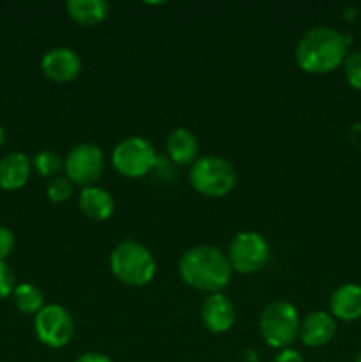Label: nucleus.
<instances>
[{
  "label": "nucleus",
  "mask_w": 361,
  "mask_h": 362,
  "mask_svg": "<svg viewBox=\"0 0 361 362\" xmlns=\"http://www.w3.org/2000/svg\"><path fill=\"white\" fill-rule=\"evenodd\" d=\"M350 37L336 28L322 25L301 35L294 49V59L308 74H326L340 67L349 55Z\"/></svg>",
  "instance_id": "nucleus-1"
},
{
  "label": "nucleus",
  "mask_w": 361,
  "mask_h": 362,
  "mask_svg": "<svg viewBox=\"0 0 361 362\" xmlns=\"http://www.w3.org/2000/svg\"><path fill=\"white\" fill-rule=\"evenodd\" d=\"M232 272L227 253L209 244L190 247L179 260L180 279L191 288L209 296L222 292L230 283Z\"/></svg>",
  "instance_id": "nucleus-2"
},
{
  "label": "nucleus",
  "mask_w": 361,
  "mask_h": 362,
  "mask_svg": "<svg viewBox=\"0 0 361 362\" xmlns=\"http://www.w3.org/2000/svg\"><path fill=\"white\" fill-rule=\"evenodd\" d=\"M110 271L124 285L145 286L154 279L156 260L144 244L124 239L110 255Z\"/></svg>",
  "instance_id": "nucleus-3"
},
{
  "label": "nucleus",
  "mask_w": 361,
  "mask_h": 362,
  "mask_svg": "<svg viewBox=\"0 0 361 362\" xmlns=\"http://www.w3.org/2000/svg\"><path fill=\"white\" fill-rule=\"evenodd\" d=\"M301 318L297 308L289 300H275L262 310L258 329L265 345L271 349H290L299 338Z\"/></svg>",
  "instance_id": "nucleus-4"
},
{
  "label": "nucleus",
  "mask_w": 361,
  "mask_h": 362,
  "mask_svg": "<svg viewBox=\"0 0 361 362\" xmlns=\"http://www.w3.org/2000/svg\"><path fill=\"white\" fill-rule=\"evenodd\" d=\"M191 187L207 198H223L236 187L237 172L234 165L219 156H202L188 173Z\"/></svg>",
  "instance_id": "nucleus-5"
},
{
  "label": "nucleus",
  "mask_w": 361,
  "mask_h": 362,
  "mask_svg": "<svg viewBox=\"0 0 361 362\" xmlns=\"http://www.w3.org/2000/svg\"><path fill=\"white\" fill-rule=\"evenodd\" d=\"M158 154L144 136H127L113 147L112 166L126 179H142L154 170Z\"/></svg>",
  "instance_id": "nucleus-6"
},
{
  "label": "nucleus",
  "mask_w": 361,
  "mask_h": 362,
  "mask_svg": "<svg viewBox=\"0 0 361 362\" xmlns=\"http://www.w3.org/2000/svg\"><path fill=\"white\" fill-rule=\"evenodd\" d=\"M105 154L101 148L91 141L74 145L64 159V172L73 184L80 187L94 186L105 172Z\"/></svg>",
  "instance_id": "nucleus-7"
},
{
  "label": "nucleus",
  "mask_w": 361,
  "mask_h": 362,
  "mask_svg": "<svg viewBox=\"0 0 361 362\" xmlns=\"http://www.w3.org/2000/svg\"><path fill=\"white\" fill-rule=\"evenodd\" d=\"M227 257L232 271L239 274H255L268 264L269 244L262 233L241 232L230 243Z\"/></svg>",
  "instance_id": "nucleus-8"
},
{
  "label": "nucleus",
  "mask_w": 361,
  "mask_h": 362,
  "mask_svg": "<svg viewBox=\"0 0 361 362\" xmlns=\"http://www.w3.org/2000/svg\"><path fill=\"white\" fill-rule=\"evenodd\" d=\"M34 332L39 343L48 349H62L73 339L74 320L62 304H45L34 317Z\"/></svg>",
  "instance_id": "nucleus-9"
},
{
  "label": "nucleus",
  "mask_w": 361,
  "mask_h": 362,
  "mask_svg": "<svg viewBox=\"0 0 361 362\" xmlns=\"http://www.w3.org/2000/svg\"><path fill=\"white\" fill-rule=\"evenodd\" d=\"M41 71L55 83H69L80 76L81 59L74 49L59 46L42 55Z\"/></svg>",
  "instance_id": "nucleus-10"
},
{
  "label": "nucleus",
  "mask_w": 361,
  "mask_h": 362,
  "mask_svg": "<svg viewBox=\"0 0 361 362\" xmlns=\"http://www.w3.org/2000/svg\"><path fill=\"white\" fill-rule=\"evenodd\" d=\"M200 317L202 324L207 331L214 332V334H223L236 324V306L222 292L211 293L202 304Z\"/></svg>",
  "instance_id": "nucleus-11"
},
{
  "label": "nucleus",
  "mask_w": 361,
  "mask_h": 362,
  "mask_svg": "<svg viewBox=\"0 0 361 362\" xmlns=\"http://www.w3.org/2000/svg\"><path fill=\"white\" fill-rule=\"evenodd\" d=\"M336 334V320L328 311H311L306 315L299 325V339L308 349H319L324 346L335 338Z\"/></svg>",
  "instance_id": "nucleus-12"
},
{
  "label": "nucleus",
  "mask_w": 361,
  "mask_h": 362,
  "mask_svg": "<svg viewBox=\"0 0 361 362\" xmlns=\"http://www.w3.org/2000/svg\"><path fill=\"white\" fill-rule=\"evenodd\" d=\"M78 207L85 218L92 221H106L112 218L115 211V202L113 197L106 189L99 186L81 187L78 194Z\"/></svg>",
  "instance_id": "nucleus-13"
},
{
  "label": "nucleus",
  "mask_w": 361,
  "mask_h": 362,
  "mask_svg": "<svg viewBox=\"0 0 361 362\" xmlns=\"http://www.w3.org/2000/svg\"><path fill=\"white\" fill-rule=\"evenodd\" d=\"M329 311L335 320L356 322L361 318V286L356 283H345L331 293Z\"/></svg>",
  "instance_id": "nucleus-14"
},
{
  "label": "nucleus",
  "mask_w": 361,
  "mask_h": 362,
  "mask_svg": "<svg viewBox=\"0 0 361 362\" xmlns=\"http://www.w3.org/2000/svg\"><path fill=\"white\" fill-rule=\"evenodd\" d=\"M32 173V159L23 152H9L0 159V187L18 191L28 182Z\"/></svg>",
  "instance_id": "nucleus-15"
},
{
  "label": "nucleus",
  "mask_w": 361,
  "mask_h": 362,
  "mask_svg": "<svg viewBox=\"0 0 361 362\" xmlns=\"http://www.w3.org/2000/svg\"><path fill=\"white\" fill-rule=\"evenodd\" d=\"M166 154L173 165H193L198 154L197 136L186 127H177L166 138Z\"/></svg>",
  "instance_id": "nucleus-16"
},
{
  "label": "nucleus",
  "mask_w": 361,
  "mask_h": 362,
  "mask_svg": "<svg viewBox=\"0 0 361 362\" xmlns=\"http://www.w3.org/2000/svg\"><path fill=\"white\" fill-rule=\"evenodd\" d=\"M66 11L74 23L81 27H94L108 16L110 6L105 0H69Z\"/></svg>",
  "instance_id": "nucleus-17"
},
{
  "label": "nucleus",
  "mask_w": 361,
  "mask_h": 362,
  "mask_svg": "<svg viewBox=\"0 0 361 362\" xmlns=\"http://www.w3.org/2000/svg\"><path fill=\"white\" fill-rule=\"evenodd\" d=\"M11 299H13L16 310L23 315H34L35 317L45 308V296L32 283H20V285L14 286Z\"/></svg>",
  "instance_id": "nucleus-18"
},
{
  "label": "nucleus",
  "mask_w": 361,
  "mask_h": 362,
  "mask_svg": "<svg viewBox=\"0 0 361 362\" xmlns=\"http://www.w3.org/2000/svg\"><path fill=\"white\" fill-rule=\"evenodd\" d=\"M32 168L41 177L52 180L53 177H59V172H62L64 161L60 156L53 151H39L32 158Z\"/></svg>",
  "instance_id": "nucleus-19"
},
{
  "label": "nucleus",
  "mask_w": 361,
  "mask_h": 362,
  "mask_svg": "<svg viewBox=\"0 0 361 362\" xmlns=\"http://www.w3.org/2000/svg\"><path fill=\"white\" fill-rule=\"evenodd\" d=\"M73 187L74 184L67 177H53L48 182V187H46V194H48L50 202H53V204H62V202H67L73 197Z\"/></svg>",
  "instance_id": "nucleus-20"
},
{
  "label": "nucleus",
  "mask_w": 361,
  "mask_h": 362,
  "mask_svg": "<svg viewBox=\"0 0 361 362\" xmlns=\"http://www.w3.org/2000/svg\"><path fill=\"white\" fill-rule=\"evenodd\" d=\"M343 76L354 90L361 92V52H349L342 64Z\"/></svg>",
  "instance_id": "nucleus-21"
},
{
  "label": "nucleus",
  "mask_w": 361,
  "mask_h": 362,
  "mask_svg": "<svg viewBox=\"0 0 361 362\" xmlns=\"http://www.w3.org/2000/svg\"><path fill=\"white\" fill-rule=\"evenodd\" d=\"M16 281H14V272L6 260H0V300L9 297L13 293Z\"/></svg>",
  "instance_id": "nucleus-22"
},
{
  "label": "nucleus",
  "mask_w": 361,
  "mask_h": 362,
  "mask_svg": "<svg viewBox=\"0 0 361 362\" xmlns=\"http://www.w3.org/2000/svg\"><path fill=\"white\" fill-rule=\"evenodd\" d=\"M16 246V237L7 226H0V260H6Z\"/></svg>",
  "instance_id": "nucleus-23"
},
{
  "label": "nucleus",
  "mask_w": 361,
  "mask_h": 362,
  "mask_svg": "<svg viewBox=\"0 0 361 362\" xmlns=\"http://www.w3.org/2000/svg\"><path fill=\"white\" fill-rule=\"evenodd\" d=\"M273 362H304L303 356L294 349H283L276 354L275 361Z\"/></svg>",
  "instance_id": "nucleus-24"
},
{
  "label": "nucleus",
  "mask_w": 361,
  "mask_h": 362,
  "mask_svg": "<svg viewBox=\"0 0 361 362\" xmlns=\"http://www.w3.org/2000/svg\"><path fill=\"white\" fill-rule=\"evenodd\" d=\"M74 362H113L110 359L108 356H105V354H99V352H87L84 354V356L78 357Z\"/></svg>",
  "instance_id": "nucleus-25"
},
{
  "label": "nucleus",
  "mask_w": 361,
  "mask_h": 362,
  "mask_svg": "<svg viewBox=\"0 0 361 362\" xmlns=\"http://www.w3.org/2000/svg\"><path fill=\"white\" fill-rule=\"evenodd\" d=\"M243 362H258L257 352H255V350H251V349L244 350V354H243Z\"/></svg>",
  "instance_id": "nucleus-26"
},
{
  "label": "nucleus",
  "mask_w": 361,
  "mask_h": 362,
  "mask_svg": "<svg viewBox=\"0 0 361 362\" xmlns=\"http://www.w3.org/2000/svg\"><path fill=\"white\" fill-rule=\"evenodd\" d=\"M4 141H6V131H4V127L0 126V148L4 147Z\"/></svg>",
  "instance_id": "nucleus-27"
},
{
  "label": "nucleus",
  "mask_w": 361,
  "mask_h": 362,
  "mask_svg": "<svg viewBox=\"0 0 361 362\" xmlns=\"http://www.w3.org/2000/svg\"><path fill=\"white\" fill-rule=\"evenodd\" d=\"M354 362H361V350H360V354L356 356V359H354Z\"/></svg>",
  "instance_id": "nucleus-28"
}]
</instances>
